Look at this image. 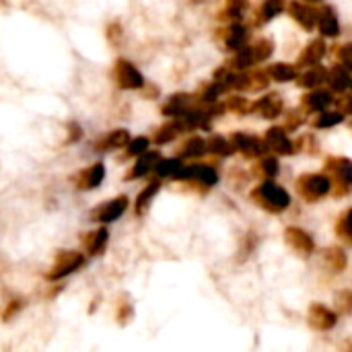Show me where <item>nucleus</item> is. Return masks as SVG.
Here are the masks:
<instances>
[{
	"label": "nucleus",
	"mask_w": 352,
	"mask_h": 352,
	"mask_svg": "<svg viewBox=\"0 0 352 352\" xmlns=\"http://www.w3.org/2000/svg\"><path fill=\"white\" fill-rule=\"evenodd\" d=\"M256 198H258L268 210H274V212L285 210V208L291 204L289 194H287L280 186H276V184H272V182H264V184L256 190Z\"/></svg>",
	"instance_id": "obj_1"
},
{
	"label": "nucleus",
	"mask_w": 352,
	"mask_h": 352,
	"mask_svg": "<svg viewBox=\"0 0 352 352\" xmlns=\"http://www.w3.org/2000/svg\"><path fill=\"white\" fill-rule=\"evenodd\" d=\"M116 80L122 89H140L144 85L142 74L134 68V64L126 60H120L116 64Z\"/></svg>",
	"instance_id": "obj_2"
},
{
	"label": "nucleus",
	"mask_w": 352,
	"mask_h": 352,
	"mask_svg": "<svg viewBox=\"0 0 352 352\" xmlns=\"http://www.w3.org/2000/svg\"><path fill=\"white\" fill-rule=\"evenodd\" d=\"M126 208H128V198L120 196V198H113V200L101 204L99 208H95L93 210V219H97L101 223H111V221L120 219Z\"/></svg>",
	"instance_id": "obj_3"
},
{
	"label": "nucleus",
	"mask_w": 352,
	"mask_h": 352,
	"mask_svg": "<svg viewBox=\"0 0 352 352\" xmlns=\"http://www.w3.org/2000/svg\"><path fill=\"white\" fill-rule=\"evenodd\" d=\"M330 179L324 177V175H305L301 177L299 182V188L301 192L307 196V200H314V198H320V196H326L330 192Z\"/></svg>",
	"instance_id": "obj_4"
},
{
	"label": "nucleus",
	"mask_w": 352,
	"mask_h": 352,
	"mask_svg": "<svg viewBox=\"0 0 352 352\" xmlns=\"http://www.w3.org/2000/svg\"><path fill=\"white\" fill-rule=\"evenodd\" d=\"M80 264H82V256H80V254H74V252L62 254V256L58 258L56 266L52 268V272H50L47 276H50V278H54V280H58V278H62V276H66V274L74 272Z\"/></svg>",
	"instance_id": "obj_5"
},
{
	"label": "nucleus",
	"mask_w": 352,
	"mask_h": 352,
	"mask_svg": "<svg viewBox=\"0 0 352 352\" xmlns=\"http://www.w3.org/2000/svg\"><path fill=\"white\" fill-rule=\"evenodd\" d=\"M233 144H235V148L243 151L250 157H260L268 148L266 142H262V140H258L254 136H248V134H235L233 136Z\"/></svg>",
	"instance_id": "obj_6"
},
{
	"label": "nucleus",
	"mask_w": 352,
	"mask_h": 352,
	"mask_svg": "<svg viewBox=\"0 0 352 352\" xmlns=\"http://www.w3.org/2000/svg\"><path fill=\"white\" fill-rule=\"evenodd\" d=\"M291 12H293L295 21H299L305 29H314L320 21V12L314 10L309 4H303V2H293Z\"/></svg>",
	"instance_id": "obj_7"
},
{
	"label": "nucleus",
	"mask_w": 352,
	"mask_h": 352,
	"mask_svg": "<svg viewBox=\"0 0 352 352\" xmlns=\"http://www.w3.org/2000/svg\"><path fill=\"white\" fill-rule=\"evenodd\" d=\"M266 144H268V148H272L274 153H280V155H291V153H293V142L287 138V134H285L280 128L268 130V134H266Z\"/></svg>",
	"instance_id": "obj_8"
},
{
	"label": "nucleus",
	"mask_w": 352,
	"mask_h": 352,
	"mask_svg": "<svg viewBox=\"0 0 352 352\" xmlns=\"http://www.w3.org/2000/svg\"><path fill=\"white\" fill-rule=\"evenodd\" d=\"M309 320H311V326L318 328V330H328L336 324V316L326 309L324 305H314L311 307V314H309Z\"/></svg>",
	"instance_id": "obj_9"
},
{
	"label": "nucleus",
	"mask_w": 352,
	"mask_h": 352,
	"mask_svg": "<svg viewBox=\"0 0 352 352\" xmlns=\"http://www.w3.org/2000/svg\"><path fill=\"white\" fill-rule=\"evenodd\" d=\"M318 27H320V31H322L324 35H328V37H336V35L340 33L338 19H336L334 10H332V8H328V6L320 10V21H318Z\"/></svg>",
	"instance_id": "obj_10"
},
{
	"label": "nucleus",
	"mask_w": 352,
	"mask_h": 352,
	"mask_svg": "<svg viewBox=\"0 0 352 352\" xmlns=\"http://www.w3.org/2000/svg\"><path fill=\"white\" fill-rule=\"evenodd\" d=\"M159 163H161V157H159V153H157V151L144 153V155L138 159V163H136V167H134L132 175H134V177H142V175H146L148 171L157 169V165H159Z\"/></svg>",
	"instance_id": "obj_11"
},
{
	"label": "nucleus",
	"mask_w": 352,
	"mask_h": 352,
	"mask_svg": "<svg viewBox=\"0 0 352 352\" xmlns=\"http://www.w3.org/2000/svg\"><path fill=\"white\" fill-rule=\"evenodd\" d=\"M254 109H256V111H260V116H262V118H276V116L280 113V109H283V103H280V99H278V97L270 95V97L260 99V101L254 105Z\"/></svg>",
	"instance_id": "obj_12"
},
{
	"label": "nucleus",
	"mask_w": 352,
	"mask_h": 352,
	"mask_svg": "<svg viewBox=\"0 0 352 352\" xmlns=\"http://www.w3.org/2000/svg\"><path fill=\"white\" fill-rule=\"evenodd\" d=\"M330 87L334 91H344L346 87H352L351 76H349V68L346 66H334L328 74Z\"/></svg>",
	"instance_id": "obj_13"
},
{
	"label": "nucleus",
	"mask_w": 352,
	"mask_h": 352,
	"mask_svg": "<svg viewBox=\"0 0 352 352\" xmlns=\"http://www.w3.org/2000/svg\"><path fill=\"white\" fill-rule=\"evenodd\" d=\"M287 239H289V243H291L295 250H299V252H303V254H309V252L314 250V243H311L309 235H305L301 229H289V231H287Z\"/></svg>",
	"instance_id": "obj_14"
},
{
	"label": "nucleus",
	"mask_w": 352,
	"mask_h": 352,
	"mask_svg": "<svg viewBox=\"0 0 352 352\" xmlns=\"http://www.w3.org/2000/svg\"><path fill=\"white\" fill-rule=\"evenodd\" d=\"M103 175H105V169H103V165H101V163H95L91 169H87V171L82 173L80 188H87V190H91V188H97V186L101 184Z\"/></svg>",
	"instance_id": "obj_15"
},
{
	"label": "nucleus",
	"mask_w": 352,
	"mask_h": 352,
	"mask_svg": "<svg viewBox=\"0 0 352 352\" xmlns=\"http://www.w3.org/2000/svg\"><path fill=\"white\" fill-rule=\"evenodd\" d=\"M332 101H334V99H332V95H330L328 91H314L311 95L305 97V103H307L309 109H314V111H324Z\"/></svg>",
	"instance_id": "obj_16"
},
{
	"label": "nucleus",
	"mask_w": 352,
	"mask_h": 352,
	"mask_svg": "<svg viewBox=\"0 0 352 352\" xmlns=\"http://www.w3.org/2000/svg\"><path fill=\"white\" fill-rule=\"evenodd\" d=\"M188 95H175L169 99V103L163 107V113L165 116H173V118H182L186 111H188Z\"/></svg>",
	"instance_id": "obj_17"
},
{
	"label": "nucleus",
	"mask_w": 352,
	"mask_h": 352,
	"mask_svg": "<svg viewBox=\"0 0 352 352\" xmlns=\"http://www.w3.org/2000/svg\"><path fill=\"white\" fill-rule=\"evenodd\" d=\"M229 33H231V35H229V39H227V45H229L231 50H241V47H245L248 31H245L239 23L231 25V31H229Z\"/></svg>",
	"instance_id": "obj_18"
},
{
	"label": "nucleus",
	"mask_w": 352,
	"mask_h": 352,
	"mask_svg": "<svg viewBox=\"0 0 352 352\" xmlns=\"http://www.w3.org/2000/svg\"><path fill=\"white\" fill-rule=\"evenodd\" d=\"M328 78V72L322 68V66H314V68H309L303 76H301V85L303 87H316V85H320V82H324Z\"/></svg>",
	"instance_id": "obj_19"
},
{
	"label": "nucleus",
	"mask_w": 352,
	"mask_h": 352,
	"mask_svg": "<svg viewBox=\"0 0 352 352\" xmlns=\"http://www.w3.org/2000/svg\"><path fill=\"white\" fill-rule=\"evenodd\" d=\"M330 167L336 171V175H338V179H340L342 184L352 186V161H346V159H336V161H332V165H330Z\"/></svg>",
	"instance_id": "obj_20"
},
{
	"label": "nucleus",
	"mask_w": 352,
	"mask_h": 352,
	"mask_svg": "<svg viewBox=\"0 0 352 352\" xmlns=\"http://www.w3.org/2000/svg\"><path fill=\"white\" fill-rule=\"evenodd\" d=\"M184 169L182 161L179 159H165L157 165V173L161 177H177V173Z\"/></svg>",
	"instance_id": "obj_21"
},
{
	"label": "nucleus",
	"mask_w": 352,
	"mask_h": 352,
	"mask_svg": "<svg viewBox=\"0 0 352 352\" xmlns=\"http://www.w3.org/2000/svg\"><path fill=\"white\" fill-rule=\"evenodd\" d=\"M105 243H107V231L105 229H99V231H95V233H91L89 235V239H87V250H89V254H99L103 248H105Z\"/></svg>",
	"instance_id": "obj_22"
},
{
	"label": "nucleus",
	"mask_w": 352,
	"mask_h": 352,
	"mask_svg": "<svg viewBox=\"0 0 352 352\" xmlns=\"http://www.w3.org/2000/svg\"><path fill=\"white\" fill-rule=\"evenodd\" d=\"M206 148H208V144H206L202 138L194 136V138H190V140L186 142V146H184V151H182V157H200V155L206 153Z\"/></svg>",
	"instance_id": "obj_23"
},
{
	"label": "nucleus",
	"mask_w": 352,
	"mask_h": 352,
	"mask_svg": "<svg viewBox=\"0 0 352 352\" xmlns=\"http://www.w3.org/2000/svg\"><path fill=\"white\" fill-rule=\"evenodd\" d=\"M326 54V45H324V41H314L309 47H307V52L303 54V58H301V62L303 64H318V60L322 58Z\"/></svg>",
	"instance_id": "obj_24"
},
{
	"label": "nucleus",
	"mask_w": 352,
	"mask_h": 352,
	"mask_svg": "<svg viewBox=\"0 0 352 352\" xmlns=\"http://www.w3.org/2000/svg\"><path fill=\"white\" fill-rule=\"evenodd\" d=\"M124 144H130V136H128V132H126V130H116V132H111V134L101 142L103 151H107V148H116V146H124Z\"/></svg>",
	"instance_id": "obj_25"
},
{
	"label": "nucleus",
	"mask_w": 352,
	"mask_h": 352,
	"mask_svg": "<svg viewBox=\"0 0 352 352\" xmlns=\"http://www.w3.org/2000/svg\"><path fill=\"white\" fill-rule=\"evenodd\" d=\"M270 74L276 78V80H293V78H297V72H295V68L293 66H289V64H274L272 68H270Z\"/></svg>",
	"instance_id": "obj_26"
},
{
	"label": "nucleus",
	"mask_w": 352,
	"mask_h": 352,
	"mask_svg": "<svg viewBox=\"0 0 352 352\" xmlns=\"http://www.w3.org/2000/svg\"><path fill=\"white\" fill-rule=\"evenodd\" d=\"M258 58H256V50L254 47H241L239 50V54H237V58H235V68H248V66H252L254 62H256Z\"/></svg>",
	"instance_id": "obj_27"
},
{
	"label": "nucleus",
	"mask_w": 352,
	"mask_h": 352,
	"mask_svg": "<svg viewBox=\"0 0 352 352\" xmlns=\"http://www.w3.org/2000/svg\"><path fill=\"white\" fill-rule=\"evenodd\" d=\"M208 148H210L212 153H217V155H229V153H233V144H231V142H227L223 136H214V138H210Z\"/></svg>",
	"instance_id": "obj_28"
},
{
	"label": "nucleus",
	"mask_w": 352,
	"mask_h": 352,
	"mask_svg": "<svg viewBox=\"0 0 352 352\" xmlns=\"http://www.w3.org/2000/svg\"><path fill=\"white\" fill-rule=\"evenodd\" d=\"M283 8H285V0H266V2H264V8H262V14H264L266 21H270V19L276 16Z\"/></svg>",
	"instance_id": "obj_29"
},
{
	"label": "nucleus",
	"mask_w": 352,
	"mask_h": 352,
	"mask_svg": "<svg viewBox=\"0 0 352 352\" xmlns=\"http://www.w3.org/2000/svg\"><path fill=\"white\" fill-rule=\"evenodd\" d=\"M157 190H159V184L155 182V184H151V186L140 194V198L136 200V210H138V212H142V210L146 208V202H151V198L157 194Z\"/></svg>",
	"instance_id": "obj_30"
},
{
	"label": "nucleus",
	"mask_w": 352,
	"mask_h": 352,
	"mask_svg": "<svg viewBox=\"0 0 352 352\" xmlns=\"http://www.w3.org/2000/svg\"><path fill=\"white\" fill-rule=\"evenodd\" d=\"M342 122V113H338V111H332V113H322L320 116V120L316 122V126L318 128H328V126H336V124H340Z\"/></svg>",
	"instance_id": "obj_31"
},
{
	"label": "nucleus",
	"mask_w": 352,
	"mask_h": 352,
	"mask_svg": "<svg viewBox=\"0 0 352 352\" xmlns=\"http://www.w3.org/2000/svg\"><path fill=\"white\" fill-rule=\"evenodd\" d=\"M148 144H151V140L144 138V136L134 138V140H130V144H128V155H144L146 148H148Z\"/></svg>",
	"instance_id": "obj_32"
},
{
	"label": "nucleus",
	"mask_w": 352,
	"mask_h": 352,
	"mask_svg": "<svg viewBox=\"0 0 352 352\" xmlns=\"http://www.w3.org/2000/svg\"><path fill=\"white\" fill-rule=\"evenodd\" d=\"M225 89H227V87H225L221 80H217V82H212V85L204 91L202 99H204V101H217V97H219Z\"/></svg>",
	"instance_id": "obj_33"
},
{
	"label": "nucleus",
	"mask_w": 352,
	"mask_h": 352,
	"mask_svg": "<svg viewBox=\"0 0 352 352\" xmlns=\"http://www.w3.org/2000/svg\"><path fill=\"white\" fill-rule=\"evenodd\" d=\"M262 169H264V173H268V175L272 177V175H276V173H278V161H276V159H272V157H268V159H264Z\"/></svg>",
	"instance_id": "obj_34"
},
{
	"label": "nucleus",
	"mask_w": 352,
	"mask_h": 352,
	"mask_svg": "<svg viewBox=\"0 0 352 352\" xmlns=\"http://www.w3.org/2000/svg\"><path fill=\"white\" fill-rule=\"evenodd\" d=\"M340 60H342V64H344L346 68H352V43L340 47Z\"/></svg>",
	"instance_id": "obj_35"
},
{
	"label": "nucleus",
	"mask_w": 352,
	"mask_h": 352,
	"mask_svg": "<svg viewBox=\"0 0 352 352\" xmlns=\"http://www.w3.org/2000/svg\"><path fill=\"white\" fill-rule=\"evenodd\" d=\"M344 225H346V233H349V237L352 239V210L346 214V219H344Z\"/></svg>",
	"instance_id": "obj_36"
},
{
	"label": "nucleus",
	"mask_w": 352,
	"mask_h": 352,
	"mask_svg": "<svg viewBox=\"0 0 352 352\" xmlns=\"http://www.w3.org/2000/svg\"><path fill=\"white\" fill-rule=\"evenodd\" d=\"M309 2H318V0H309Z\"/></svg>",
	"instance_id": "obj_37"
}]
</instances>
